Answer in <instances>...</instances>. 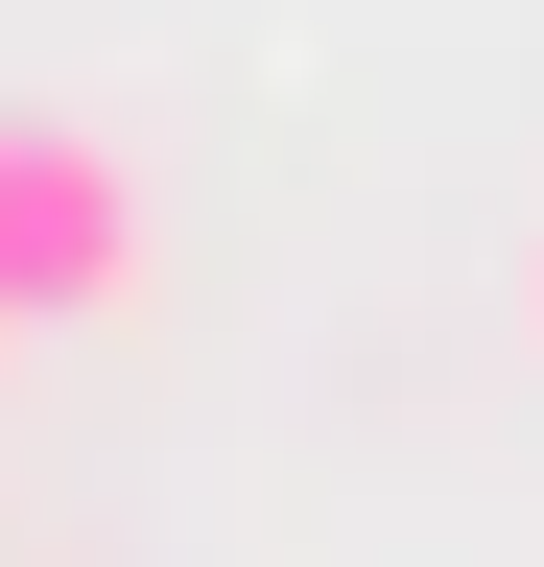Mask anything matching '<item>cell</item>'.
<instances>
[{"label":"cell","mask_w":544,"mask_h":567,"mask_svg":"<svg viewBox=\"0 0 544 567\" xmlns=\"http://www.w3.org/2000/svg\"><path fill=\"white\" fill-rule=\"evenodd\" d=\"M143 308V166L95 118H0V331H119Z\"/></svg>","instance_id":"6da1fadb"},{"label":"cell","mask_w":544,"mask_h":567,"mask_svg":"<svg viewBox=\"0 0 544 567\" xmlns=\"http://www.w3.org/2000/svg\"><path fill=\"white\" fill-rule=\"evenodd\" d=\"M521 331H544V260H521Z\"/></svg>","instance_id":"7a4b0ae2"}]
</instances>
